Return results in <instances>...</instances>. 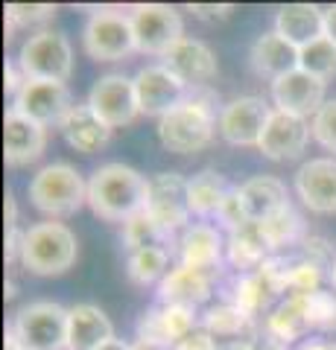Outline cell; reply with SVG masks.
<instances>
[{
  "mask_svg": "<svg viewBox=\"0 0 336 350\" xmlns=\"http://www.w3.org/2000/svg\"><path fill=\"white\" fill-rule=\"evenodd\" d=\"M149 178L126 163H105L88 181V207L105 222H129L135 213L146 211Z\"/></svg>",
  "mask_w": 336,
  "mask_h": 350,
  "instance_id": "1",
  "label": "cell"
},
{
  "mask_svg": "<svg viewBox=\"0 0 336 350\" xmlns=\"http://www.w3.org/2000/svg\"><path fill=\"white\" fill-rule=\"evenodd\" d=\"M216 96L208 88H190L188 100L176 105L170 114L161 117L158 137L176 155H190V152L205 149L214 140L216 129Z\"/></svg>",
  "mask_w": 336,
  "mask_h": 350,
  "instance_id": "2",
  "label": "cell"
},
{
  "mask_svg": "<svg viewBox=\"0 0 336 350\" xmlns=\"http://www.w3.org/2000/svg\"><path fill=\"white\" fill-rule=\"evenodd\" d=\"M77 262V237L62 222H41L32 225L24 237L21 266L38 278L64 275Z\"/></svg>",
  "mask_w": 336,
  "mask_h": 350,
  "instance_id": "3",
  "label": "cell"
},
{
  "mask_svg": "<svg viewBox=\"0 0 336 350\" xmlns=\"http://www.w3.org/2000/svg\"><path fill=\"white\" fill-rule=\"evenodd\" d=\"M29 202L47 216H70L88 202V184L68 163H50L29 181Z\"/></svg>",
  "mask_w": 336,
  "mask_h": 350,
  "instance_id": "4",
  "label": "cell"
},
{
  "mask_svg": "<svg viewBox=\"0 0 336 350\" xmlns=\"http://www.w3.org/2000/svg\"><path fill=\"white\" fill-rule=\"evenodd\" d=\"M18 68L27 79L36 82H68L73 70V50L70 41L62 32L41 29L36 36H29L21 47Z\"/></svg>",
  "mask_w": 336,
  "mask_h": 350,
  "instance_id": "5",
  "label": "cell"
},
{
  "mask_svg": "<svg viewBox=\"0 0 336 350\" xmlns=\"http://www.w3.org/2000/svg\"><path fill=\"white\" fill-rule=\"evenodd\" d=\"M68 319L70 310L53 301L27 304L15 312V333L24 350H68Z\"/></svg>",
  "mask_w": 336,
  "mask_h": 350,
  "instance_id": "6",
  "label": "cell"
},
{
  "mask_svg": "<svg viewBox=\"0 0 336 350\" xmlns=\"http://www.w3.org/2000/svg\"><path fill=\"white\" fill-rule=\"evenodd\" d=\"M85 53L96 62H120L132 50L135 44V29H132V15H123L117 9H100L88 18L82 32Z\"/></svg>",
  "mask_w": 336,
  "mask_h": 350,
  "instance_id": "7",
  "label": "cell"
},
{
  "mask_svg": "<svg viewBox=\"0 0 336 350\" xmlns=\"http://www.w3.org/2000/svg\"><path fill=\"white\" fill-rule=\"evenodd\" d=\"M132 29H135V44L140 53L149 56H161L176 47L184 38V24L176 9L164 3H140L132 9Z\"/></svg>",
  "mask_w": 336,
  "mask_h": 350,
  "instance_id": "8",
  "label": "cell"
},
{
  "mask_svg": "<svg viewBox=\"0 0 336 350\" xmlns=\"http://www.w3.org/2000/svg\"><path fill=\"white\" fill-rule=\"evenodd\" d=\"M88 105L94 108V114L103 120L105 126H129L140 114L138 94H135V79H126L120 73H108L100 76L91 88Z\"/></svg>",
  "mask_w": 336,
  "mask_h": 350,
  "instance_id": "9",
  "label": "cell"
},
{
  "mask_svg": "<svg viewBox=\"0 0 336 350\" xmlns=\"http://www.w3.org/2000/svg\"><path fill=\"white\" fill-rule=\"evenodd\" d=\"M188 91H190V88L184 85L172 70H167L164 64L144 68L135 76L138 105H140V114H146V117H164V114H170L172 108L188 100Z\"/></svg>",
  "mask_w": 336,
  "mask_h": 350,
  "instance_id": "10",
  "label": "cell"
},
{
  "mask_svg": "<svg viewBox=\"0 0 336 350\" xmlns=\"http://www.w3.org/2000/svg\"><path fill=\"white\" fill-rule=\"evenodd\" d=\"M272 117V108L260 96H240L220 111V131L234 146H257L263 129Z\"/></svg>",
  "mask_w": 336,
  "mask_h": 350,
  "instance_id": "11",
  "label": "cell"
},
{
  "mask_svg": "<svg viewBox=\"0 0 336 350\" xmlns=\"http://www.w3.org/2000/svg\"><path fill=\"white\" fill-rule=\"evenodd\" d=\"M47 146V129L21 114L18 108H6L3 114V158L9 167H27L38 161Z\"/></svg>",
  "mask_w": 336,
  "mask_h": 350,
  "instance_id": "12",
  "label": "cell"
},
{
  "mask_svg": "<svg viewBox=\"0 0 336 350\" xmlns=\"http://www.w3.org/2000/svg\"><path fill=\"white\" fill-rule=\"evenodd\" d=\"M146 211L153 213L161 225L172 234L176 228H181L190 216L188 204V178L179 172H158L149 178V199Z\"/></svg>",
  "mask_w": 336,
  "mask_h": 350,
  "instance_id": "13",
  "label": "cell"
},
{
  "mask_svg": "<svg viewBox=\"0 0 336 350\" xmlns=\"http://www.w3.org/2000/svg\"><path fill=\"white\" fill-rule=\"evenodd\" d=\"M15 108L21 114H27L29 120H36L41 126H62L64 117L70 111V94L62 82H36L27 79V85L21 88V94L15 96Z\"/></svg>",
  "mask_w": 336,
  "mask_h": 350,
  "instance_id": "14",
  "label": "cell"
},
{
  "mask_svg": "<svg viewBox=\"0 0 336 350\" xmlns=\"http://www.w3.org/2000/svg\"><path fill=\"white\" fill-rule=\"evenodd\" d=\"M272 100L278 111L296 114V117H316L324 105V79L307 70H292L272 82Z\"/></svg>",
  "mask_w": 336,
  "mask_h": 350,
  "instance_id": "15",
  "label": "cell"
},
{
  "mask_svg": "<svg viewBox=\"0 0 336 350\" xmlns=\"http://www.w3.org/2000/svg\"><path fill=\"white\" fill-rule=\"evenodd\" d=\"M307 140H310L307 120L275 108L263 129V137H260L257 149L263 152L269 161H292L307 149Z\"/></svg>",
  "mask_w": 336,
  "mask_h": 350,
  "instance_id": "16",
  "label": "cell"
},
{
  "mask_svg": "<svg viewBox=\"0 0 336 350\" xmlns=\"http://www.w3.org/2000/svg\"><path fill=\"white\" fill-rule=\"evenodd\" d=\"M296 193L313 213H336V161L313 158L296 172Z\"/></svg>",
  "mask_w": 336,
  "mask_h": 350,
  "instance_id": "17",
  "label": "cell"
},
{
  "mask_svg": "<svg viewBox=\"0 0 336 350\" xmlns=\"http://www.w3.org/2000/svg\"><path fill=\"white\" fill-rule=\"evenodd\" d=\"M167 70H172L188 88H208V82L216 76V56L208 44L196 38H181L164 59Z\"/></svg>",
  "mask_w": 336,
  "mask_h": 350,
  "instance_id": "18",
  "label": "cell"
},
{
  "mask_svg": "<svg viewBox=\"0 0 336 350\" xmlns=\"http://www.w3.org/2000/svg\"><path fill=\"white\" fill-rule=\"evenodd\" d=\"M196 330L193 321V310L188 306H172V304H161L153 306L149 312L140 315L138 321V338H149V342H164L170 347H176L188 333Z\"/></svg>",
  "mask_w": 336,
  "mask_h": 350,
  "instance_id": "19",
  "label": "cell"
},
{
  "mask_svg": "<svg viewBox=\"0 0 336 350\" xmlns=\"http://www.w3.org/2000/svg\"><path fill=\"white\" fill-rule=\"evenodd\" d=\"M214 275L216 271H202V269H188L179 266L161 280L158 298L161 304H172V306H199L202 301L211 298V286H214Z\"/></svg>",
  "mask_w": 336,
  "mask_h": 350,
  "instance_id": "20",
  "label": "cell"
},
{
  "mask_svg": "<svg viewBox=\"0 0 336 350\" xmlns=\"http://www.w3.org/2000/svg\"><path fill=\"white\" fill-rule=\"evenodd\" d=\"M248 62H252V70L257 76H266L275 82L281 76L298 70V47H292L278 32H263L248 50Z\"/></svg>",
  "mask_w": 336,
  "mask_h": 350,
  "instance_id": "21",
  "label": "cell"
},
{
  "mask_svg": "<svg viewBox=\"0 0 336 350\" xmlns=\"http://www.w3.org/2000/svg\"><path fill=\"white\" fill-rule=\"evenodd\" d=\"M114 338V327L105 319V312L94 304L70 306L68 319V350H100L105 342Z\"/></svg>",
  "mask_w": 336,
  "mask_h": 350,
  "instance_id": "22",
  "label": "cell"
},
{
  "mask_svg": "<svg viewBox=\"0 0 336 350\" xmlns=\"http://www.w3.org/2000/svg\"><path fill=\"white\" fill-rule=\"evenodd\" d=\"M275 32L287 38L292 47H307L324 36V12L313 3H289L281 6L275 15Z\"/></svg>",
  "mask_w": 336,
  "mask_h": 350,
  "instance_id": "23",
  "label": "cell"
},
{
  "mask_svg": "<svg viewBox=\"0 0 336 350\" xmlns=\"http://www.w3.org/2000/svg\"><path fill=\"white\" fill-rule=\"evenodd\" d=\"M59 129H62L64 140H68V144L77 152H85V155L100 152L108 140H112V126H105L103 120L94 114V108L88 103H85V105H73Z\"/></svg>",
  "mask_w": 336,
  "mask_h": 350,
  "instance_id": "24",
  "label": "cell"
},
{
  "mask_svg": "<svg viewBox=\"0 0 336 350\" xmlns=\"http://www.w3.org/2000/svg\"><path fill=\"white\" fill-rule=\"evenodd\" d=\"M179 254H181V266H188V269L220 271V262H222V237L211 225H193L181 237Z\"/></svg>",
  "mask_w": 336,
  "mask_h": 350,
  "instance_id": "25",
  "label": "cell"
},
{
  "mask_svg": "<svg viewBox=\"0 0 336 350\" xmlns=\"http://www.w3.org/2000/svg\"><path fill=\"white\" fill-rule=\"evenodd\" d=\"M243 204H246V213L252 222H263L272 213H278L281 207H287V187L281 184L272 175H257V178H248L243 187Z\"/></svg>",
  "mask_w": 336,
  "mask_h": 350,
  "instance_id": "26",
  "label": "cell"
},
{
  "mask_svg": "<svg viewBox=\"0 0 336 350\" xmlns=\"http://www.w3.org/2000/svg\"><path fill=\"white\" fill-rule=\"evenodd\" d=\"M229 181L225 175H220L216 170H202L193 178H188V204L190 213L196 216H211L220 211L222 199L229 196Z\"/></svg>",
  "mask_w": 336,
  "mask_h": 350,
  "instance_id": "27",
  "label": "cell"
},
{
  "mask_svg": "<svg viewBox=\"0 0 336 350\" xmlns=\"http://www.w3.org/2000/svg\"><path fill=\"white\" fill-rule=\"evenodd\" d=\"M266 254H269V245H266L263 231H260L257 222L243 225L240 231H234L231 239H229V260H231V266L248 271V275L257 271L269 260Z\"/></svg>",
  "mask_w": 336,
  "mask_h": 350,
  "instance_id": "28",
  "label": "cell"
},
{
  "mask_svg": "<svg viewBox=\"0 0 336 350\" xmlns=\"http://www.w3.org/2000/svg\"><path fill=\"white\" fill-rule=\"evenodd\" d=\"M170 239H172V234L149 211L135 213L123 225V245H126L129 254L144 251V248H164Z\"/></svg>",
  "mask_w": 336,
  "mask_h": 350,
  "instance_id": "29",
  "label": "cell"
},
{
  "mask_svg": "<svg viewBox=\"0 0 336 350\" xmlns=\"http://www.w3.org/2000/svg\"><path fill=\"white\" fill-rule=\"evenodd\" d=\"M260 225V231H263V239H266V245L269 251H275V248H284V245H296L298 239L305 243V219L298 216V211L292 204L287 207H281L278 213H272L269 219H263V222H257Z\"/></svg>",
  "mask_w": 336,
  "mask_h": 350,
  "instance_id": "30",
  "label": "cell"
},
{
  "mask_svg": "<svg viewBox=\"0 0 336 350\" xmlns=\"http://www.w3.org/2000/svg\"><path fill=\"white\" fill-rule=\"evenodd\" d=\"M307 330H310V324H307L305 306H301L296 295H289L266 319V338H275V342H284V345H289L292 338H301Z\"/></svg>",
  "mask_w": 336,
  "mask_h": 350,
  "instance_id": "31",
  "label": "cell"
},
{
  "mask_svg": "<svg viewBox=\"0 0 336 350\" xmlns=\"http://www.w3.org/2000/svg\"><path fill=\"white\" fill-rule=\"evenodd\" d=\"M167 262H170V251L167 248L135 251V254H129V262H126L129 280L138 283V286H146V283H153V280H158L161 275H164Z\"/></svg>",
  "mask_w": 336,
  "mask_h": 350,
  "instance_id": "32",
  "label": "cell"
},
{
  "mask_svg": "<svg viewBox=\"0 0 336 350\" xmlns=\"http://www.w3.org/2000/svg\"><path fill=\"white\" fill-rule=\"evenodd\" d=\"M205 330L211 336H243L252 327V319L237 304H220L205 312Z\"/></svg>",
  "mask_w": 336,
  "mask_h": 350,
  "instance_id": "33",
  "label": "cell"
},
{
  "mask_svg": "<svg viewBox=\"0 0 336 350\" xmlns=\"http://www.w3.org/2000/svg\"><path fill=\"white\" fill-rule=\"evenodd\" d=\"M298 68L319 76V79H328V76L336 70V44L328 36H322L319 41L301 47L298 50Z\"/></svg>",
  "mask_w": 336,
  "mask_h": 350,
  "instance_id": "34",
  "label": "cell"
},
{
  "mask_svg": "<svg viewBox=\"0 0 336 350\" xmlns=\"http://www.w3.org/2000/svg\"><path fill=\"white\" fill-rule=\"evenodd\" d=\"M324 271L310 262L307 257H292L287 260V275H284V289L289 295H310V292H319V283H322Z\"/></svg>",
  "mask_w": 336,
  "mask_h": 350,
  "instance_id": "35",
  "label": "cell"
},
{
  "mask_svg": "<svg viewBox=\"0 0 336 350\" xmlns=\"http://www.w3.org/2000/svg\"><path fill=\"white\" fill-rule=\"evenodd\" d=\"M305 306L307 324L316 330H336V295L333 292H310V295H296Z\"/></svg>",
  "mask_w": 336,
  "mask_h": 350,
  "instance_id": "36",
  "label": "cell"
},
{
  "mask_svg": "<svg viewBox=\"0 0 336 350\" xmlns=\"http://www.w3.org/2000/svg\"><path fill=\"white\" fill-rule=\"evenodd\" d=\"M6 32H12L15 27H29V24H41L56 15V6L50 3H6Z\"/></svg>",
  "mask_w": 336,
  "mask_h": 350,
  "instance_id": "37",
  "label": "cell"
},
{
  "mask_svg": "<svg viewBox=\"0 0 336 350\" xmlns=\"http://www.w3.org/2000/svg\"><path fill=\"white\" fill-rule=\"evenodd\" d=\"M216 219L229 228V231L234 234V231H240L243 225H248L252 219H248V213H246V204H243V193H240V187H231L229 190V196L222 199V204H220V211H216Z\"/></svg>",
  "mask_w": 336,
  "mask_h": 350,
  "instance_id": "38",
  "label": "cell"
},
{
  "mask_svg": "<svg viewBox=\"0 0 336 350\" xmlns=\"http://www.w3.org/2000/svg\"><path fill=\"white\" fill-rule=\"evenodd\" d=\"M313 137H316L324 149L336 152V100L324 103L322 111L313 117Z\"/></svg>",
  "mask_w": 336,
  "mask_h": 350,
  "instance_id": "39",
  "label": "cell"
},
{
  "mask_svg": "<svg viewBox=\"0 0 336 350\" xmlns=\"http://www.w3.org/2000/svg\"><path fill=\"white\" fill-rule=\"evenodd\" d=\"M301 245H305V257H307L310 262H316L322 271H328V278H333L336 251H333V245L328 243V239H322V237H307Z\"/></svg>",
  "mask_w": 336,
  "mask_h": 350,
  "instance_id": "40",
  "label": "cell"
},
{
  "mask_svg": "<svg viewBox=\"0 0 336 350\" xmlns=\"http://www.w3.org/2000/svg\"><path fill=\"white\" fill-rule=\"evenodd\" d=\"M176 350H216V342H214V336L205 330V327H196V330L188 333L176 345Z\"/></svg>",
  "mask_w": 336,
  "mask_h": 350,
  "instance_id": "41",
  "label": "cell"
},
{
  "mask_svg": "<svg viewBox=\"0 0 336 350\" xmlns=\"http://www.w3.org/2000/svg\"><path fill=\"white\" fill-rule=\"evenodd\" d=\"M190 12L202 21H225L234 12V6L231 3H190Z\"/></svg>",
  "mask_w": 336,
  "mask_h": 350,
  "instance_id": "42",
  "label": "cell"
},
{
  "mask_svg": "<svg viewBox=\"0 0 336 350\" xmlns=\"http://www.w3.org/2000/svg\"><path fill=\"white\" fill-rule=\"evenodd\" d=\"M27 85V76L21 73V68L15 62H6V94H21V88Z\"/></svg>",
  "mask_w": 336,
  "mask_h": 350,
  "instance_id": "43",
  "label": "cell"
},
{
  "mask_svg": "<svg viewBox=\"0 0 336 350\" xmlns=\"http://www.w3.org/2000/svg\"><path fill=\"white\" fill-rule=\"evenodd\" d=\"M24 237H27V234H21L18 228L6 231V260H9V262L21 260V251H24Z\"/></svg>",
  "mask_w": 336,
  "mask_h": 350,
  "instance_id": "44",
  "label": "cell"
},
{
  "mask_svg": "<svg viewBox=\"0 0 336 350\" xmlns=\"http://www.w3.org/2000/svg\"><path fill=\"white\" fill-rule=\"evenodd\" d=\"M18 228V207H15V196L6 190V231Z\"/></svg>",
  "mask_w": 336,
  "mask_h": 350,
  "instance_id": "45",
  "label": "cell"
},
{
  "mask_svg": "<svg viewBox=\"0 0 336 350\" xmlns=\"http://www.w3.org/2000/svg\"><path fill=\"white\" fill-rule=\"evenodd\" d=\"M324 36L336 44V6L324 9Z\"/></svg>",
  "mask_w": 336,
  "mask_h": 350,
  "instance_id": "46",
  "label": "cell"
},
{
  "mask_svg": "<svg viewBox=\"0 0 336 350\" xmlns=\"http://www.w3.org/2000/svg\"><path fill=\"white\" fill-rule=\"evenodd\" d=\"M132 350H176V347H170L164 342H149V338H138V342L132 345Z\"/></svg>",
  "mask_w": 336,
  "mask_h": 350,
  "instance_id": "47",
  "label": "cell"
},
{
  "mask_svg": "<svg viewBox=\"0 0 336 350\" xmlns=\"http://www.w3.org/2000/svg\"><path fill=\"white\" fill-rule=\"evenodd\" d=\"M216 350H257L252 342H240V338H234V342H229V345H220Z\"/></svg>",
  "mask_w": 336,
  "mask_h": 350,
  "instance_id": "48",
  "label": "cell"
},
{
  "mask_svg": "<svg viewBox=\"0 0 336 350\" xmlns=\"http://www.w3.org/2000/svg\"><path fill=\"white\" fill-rule=\"evenodd\" d=\"M100 350H132V345H126V342H120V338H112V342H105Z\"/></svg>",
  "mask_w": 336,
  "mask_h": 350,
  "instance_id": "49",
  "label": "cell"
},
{
  "mask_svg": "<svg viewBox=\"0 0 336 350\" xmlns=\"http://www.w3.org/2000/svg\"><path fill=\"white\" fill-rule=\"evenodd\" d=\"M257 350H287L284 342H275V338H263V345H260Z\"/></svg>",
  "mask_w": 336,
  "mask_h": 350,
  "instance_id": "50",
  "label": "cell"
},
{
  "mask_svg": "<svg viewBox=\"0 0 336 350\" xmlns=\"http://www.w3.org/2000/svg\"><path fill=\"white\" fill-rule=\"evenodd\" d=\"M301 350H331L328 345H322V342H310V345H305Z\"/></svg>",
  "mask_w": 336,
  "mask_h": 350,
  "instance_id": "51",
  "label": "cell"
},
{
  "mask_svg": "<svg viewBox=\"0 0 336 350\" xmlns=\"http://www.w3.org/2000/svg\"><path fill=\"white\" fill-rule=\"evenodd\" d=\"M331 280H333V286H336V269H333V278Z\"/></svg>",
  "mask_w": 336,
  "mask_h": 350,
  "instance_id": "52",
  "label": "cell"
},
{
  "mask_svg": "<svg viewBox=\"0 0 336 350\" xmlns=\"http://www.w3.org/2000/svg\"><path fill=\"white\" fill-rule=\"evenodd\" d=\"M331 350H336V345H333V347H331Z\"/></svg>",
  "mask_w": 336,
  "mask_h": 350,
  "instance_id": "53",
  "label": "cell"
}]
</instances>
